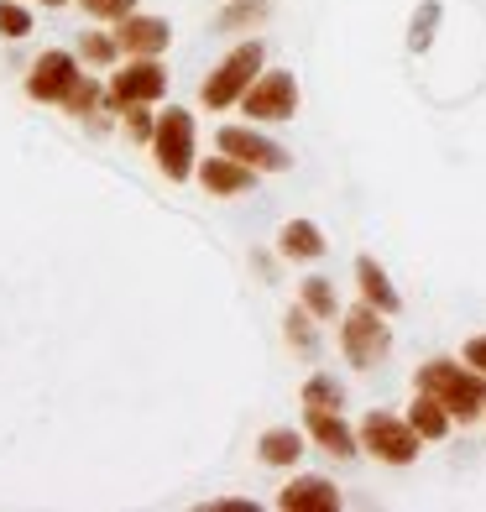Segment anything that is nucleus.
Instances as JSON below:
<instances>
[{"label":"nucleus","mask_w":486,"mask_h":512,"mask_svg":"<svg viewBox=\"0 0 486 512\" xmlns=\"http://www.w3.org/2000/svg\"><path fill=\"white\" fill-rule=\"evenodd\" d=\"M408 424L419 429L424 439H445L455 418H450V408L439 403L434 392H413V403H408Z\"/></svg>","instance_id":"dca6fc26"},{"label":"nucleus","mask_w":486,"mask_h":512,"mask_svg":"<svg viewBox=\"0 0 486 512\" xmlns=\"http://www.w3.org/2000/svg\"><path fill=\"white\" fill-rule=\"evenodd\" d=\"M79 6H84L89 16H100V21H126V16L136 11V0H79Z\"/></svg>","instance_id":"393cba45"},{"label":"nucleus","mask_w":486,"mask_h":512,"mask_svg":"<svg viewBox=\"0 0 486 512\" xmlns=\"http://www.w3.org/2000/svg\"><path fill=\"white\" fill-rule=\"evenodd\" d=\"M241 110L251 121H293L298 115V79L288 68H272V74H257V84L241 95Z\"/></svg>","instance_id":"423d86ee"},{"label":"nucleus","mask_w":486,"mask_h":512,"mask_svg":"<svg viewBox=\"0 0 486 512\" xmlns=\"http://www.w3.org/2000/svg\"><path fill=\"white\" fill-rule=\"evenodd\" d=\"M257 74H262V42H241V48H230V53L215 63V74L199 84V100L210 105V110L241 105V95L257 84Z\"/></svg>","instance_id":"f03ea898"},{"label":"nucleus","mask_w":486,"mask_h":512,"mask_svg":"<svg viewBox=\"0 0 486 512\" xmlns=\"http://www.w3.org/2000/svg\"><path fill=\"white\" fill-rule=\"evenodd\" d=\"M277 507L283 512H340V492H335V481H324V476H293L283 492H277Z\"/></svg>","instance_id":"f8f14e48"},{"label":"nucleus","mask_w":486,"mask_h":512,"mask_svg":"<svg viewBox=\"0 0 486 512\" xmlns=\"http://www.w3.org/2000/svg\"><path fill=\"white\" fill-rule=\"evenodd\" d=\"M32 32V11L27 6H16V0H0V37H27Z\"/></svg>","instance_id":"b1692460"},{"label":"nucleus","mask_w":486,"mask_h":512,"mask_svg":"<svg viewBox=\"0 0 486 512\" xmlns=\"http://www.w3.org/2000/svg\"><path fill=\"white\" fill-rule=\"evenodd\" d=\"M42 6H68V0H42Z\"/></svg>","instance_id":"c756f323"},{"label":"nucleus","mask_w":486,"mask_h":512,"mask_svg":"<svg viewBox=\"0 0 486 512\" xmlns=\"http://www.w3.org/2000/svg\"><path fill=\"white\" fill-rule=\"evenodd\" d=\"M356 288H361V298H366V304H372V309H382V314H398V309H403L398 288L387 283L382 262H372V256H356Z\"/></svg>","instance_id":"4468645a"},{"label":"nucleus","mask_w":486,"mask_h":512,"mask_svg":"<svg viewBox=\"0 0 486 512\" xmlns=\"http://www.w3.org/2000/svg\"><path fill=\"white\" fill-rule=\"evenodd\" d=\"M356 434H361V450L377 455L382 465H413L424 450V434L408 418H392V413H366Z\"/></svg>","instance_id":"20e7f679"},{"label":"nucleus","mask_w":486,"mask_h":512,"mask_svg":"<svg viewBox=\"0 0 486 512\" xmlns=\"http://www.w3.org/2000/svg\"><path fill=\"white\" fill-rule=\"evenodd\" d=\"M257 455H262V465H298V455H304V434L298 429H267L262 439H257Z\"/></svg>","instance_id":"f3484780"},{"label":"nucleus","mask_w":486,"mask_h":512,"mask_svg":"<svg viewBox=\"0 0 486 512\" xmlns=\"http://www.w3.org/2000/svg\"><path fill=\"white\" fill-rule=\"evenodd\" d=\"M162 89H168V68L157 58H131L121 74L110 79V105L126 110V105H152L162 100Z\"/></svg>","instance_id":"6e6552de"},{"label":"nucleus","mask_w":486,"mask_h":512,"mask_svg":"<svg viewBox=\"0 0 486 512\" xmlns=\"http://www.w3.org/2000/svg\"><path fill=\"white\" fill-rule=\"evenodd\" d=\"M121 115H126V131L136 136V142H152V131H157V121H152V115H147V105H126Z\"/></svg>","instance_id":"a878e982"},{"label":"nucleus","mask_w":486,"mask_h":512,"mask_svg":"<svg viewBox=\"0 0 486 512\" xmlns=\"http://www.w3.org/2000/svg\"><path fill=\"white\" fill-rule=\"evenodd\" d=\"M277 246H283V256H293V262H319V256L330 251V241H324V230L314 220H288L277 230Z\"/></svg>","instance_id":"2eb2a0df"},{"label":"nucleus","mask_w":486,"mask_h":512,"mask_svg":"<svg viewBox=\"0 0 486 512\" xmlns=\"http://www.w3.org/2000/svg\"><path fill=\"white\" fill-rule=\"evenodd\" d=\"M283 330H288V345L298 356H314L319 351V335H314V314L298 304V309H288V319H283Z\"/></svg>","instance_id":"6ab92c4d"},{"label":"nucleus","mask_w":486,"mask_h":512,"mask_svg":"<svg viewBox=\"0 0 486 512\" xmlns=\"http://www.w3.org/2000/svg\"><path fill=\"white\" fill-rule=\"evenodd\" d=\"M152 152H157V168L168 173L173 183L194 178L199 162H194V115L168 105V115H157V131H152Z\"/></svg>","instance_id":"39448f33"},{"label":"nucleus","mask_w":486,"mask_h":512,"mask_svg":"<svg viewBox=\"0 0 486 512\" xmlns=\"http://www.w3.org/2000/svg\"><path fill=\"white\" fill-rule=\"evenodd\" d=\"M115 42H121L126 58H157V53L173 42V27H168L162 16H136V11H131V16L121 21V32H115Z\"/></svg>","instance_id":"9d476101"},{"label":"nucleus","mask_w":486,"mask_h":512,"mask_svg":"<svg viewBox=\"0 0 486 512\" xmlns=\"http://www.w3.org/2000/svg\"><path fill=\"white\" fill-rule=\"evenodd\" d=\"M304 309L314 319H335V288H330V277H309V283H304Z\"/></svg>","instance_id":"5701e85b"},{"label":"nucleus","mask_w":486,"mask_h":512,"mask_svg":"<svg viewBox=\"0 0 486 512\" xmlns=\"http://www.w3.org/2000/svg\"><path fill=\"white\" fill-rule=\"evenodd\" d=\"M115 48H121V42H110V37H95V32L84 37V58H89V63H110Z\"/></svg>","instance_id":"bb28decb"},{"label":"nucleus","mask_w":486,"mask_h":512,"mask_svg":"<svg viewBox=\"0 0 486 512\" xmlns=\"http://www.w3.org/2000/svg\"><path fill=\"white\" fill-rule=\"evenodd\" d=\"M340 351L356 371H372L387 351H392V330H387V314L372 309L361 298L356 309H345V324H340Z\"/></svg>","instance_id":"7ed1b4c3"},{"label":"nucleus","mask_w":486,"mask_h":512,"mask_svg":"<svg viewBox=\"0 0 486 512\" xmlns=\"http://www.w3.org/2000/svg\"><path fill=\"white\" fill-rule=\"evenodd\" d=\"M215 512H257V502H236V497H225V502H210Z\"/></svg>","instance_id":"c85d7f7f"},{"label":"nucleus","mask_w":486,"mask_h":512,"mask_svg":"<svg viewBox=\"0 0 486 512\" xmlns=\"http://www.w3.org/2000/svg\"><path fill=\"white\" fill-rule=\"evenodd\" d=\"M340 413L345 408V387L335 382V377H309L304 382V413Z\"/></svg>","instance_id":"a211bd4d"},{"label":"nucleus","mask_w":486,"mask_h":512,"mask_svg":"<svg viewBox=\"0 0 486 512\" xmlns=\"http://www.w3.org/2000/svg\"><path fill=\"white\" fill-rule=\"evenodd\" d=\"M74 79H79V58L74 53H63V48H53V53H42L37 63H32V74H27V95L32 100H63L68 89H74Z\"/></svg>","instance_id":"1a4fd4ad"},{"label":"nucleus","mask_w":486,"mask_h":512,"mask_svg":"<svg viewBox=\"0 0 486 512\" xmlns=\"http://www.w3.org/2000/svg\"><path fill=\"white\" fill-rule=\"evenodd\" d=\"M460 361L476 366L481 377H486V335H471V340H466V351H460Z\"/></svg>","instance_id":"cd10ccee"},{"label":"nucleus","mask_w":486,"mask_h":512,"mask_svg":"<svg viewBox=\"0 0 486 512\" xmlns=\"http://www.w3.org/2000/svg\"><path fill=\"white\" fill-rule=\"evenodd\" d=\"M95 105H100V84L79 74V79H74V89L63 95V110H68V115H79V121H84V115H95Z\"/></svg>","instance_id":"4be33fe9"},{"label":"nucleus","mask_w":486,"mask_h":512,"mask_svg":"<svg viewBox=\"0 0 486 512\" xmlns=\"http://www.w3.org/2000/svg\"><path fill=\"white\" fill-rule=\"evenodd\" d=\"M272 11V0H230V6L220 11V27L236 32V27H257V21Z\"/></svg>","instance_id":"aec40b11"},{"label":"nucleus","mask_w":486,"mask_h":512,"mask_svg":"<svg viewBox=\"0 0 486 512\" xmlns=\"http://www.w3.org/2000/svg\"><path fill=\"white\" fill-rule=\"evenodd\" d=\"M413 387L419 392H434L439 403L450 408V418H460V424H471V418H486V377L476 366L466 361H424L419 377H413Z\"/></svg>","instance_id":"f257e3e1"},{"label":"nucleus","mask_w":486,"mask_h":512,"mask_svg":"<svg viewBox=\"0 0 486 512\" xmlns=\"http://www.w3.org/2000/svg\"><path fill=\"white\" fill-rule=\"evenodd\" d=\"M309 439L319 450H330L335 460H351V455H361V434L345 424L340 413H314L309 408Z\"/></svg>","instance_id":"ddd939ff"},{"label":"nucleus","mask_w":486,"mask_h":512,"mask_svg":"<svg viewBox=\"0 0 486 512\" xmlns=\"http://www.w3.org/2000/svg\"><path fill=\"white\" fill-rule=\"evenodd\" d=\"M434 27H439V0H424V6L413 11V27H408V53H424L434 42Z\"/></svg>","instance_id":"412c9836"},{"label":"nucleus","mask_w":486,"mask_h":512,"mask_svg":"<svg viewBox=\"0 0 486 512\" xmlns=\"http://www.w3.org/2000/svg\"><path fill=\"white\" fill-rule=\"evenodd\" d=\"M199 183H204V194H215V199H236V194H246L251 183H257V168H246V162L220 152V157L199 162Z\"/></svg>","instance_id":"9b49d317"},{"label":"nucleus","mask_w":486,"mask_h":512,"mask_svg":"<svg viewBox=\"0 0 486 512\" xmlns=\"http://www.w3.org/2000/svg\"><path fill=\"white\" fill-rule=\"evenodd\" d=\"M215 142H220L225 157H236V162H246V168H257V173H288V168H293L288 147L267 142V136L251 131V126H225Z\"/></svg>","instance_id":"0eeeda50"}]
</instances>
